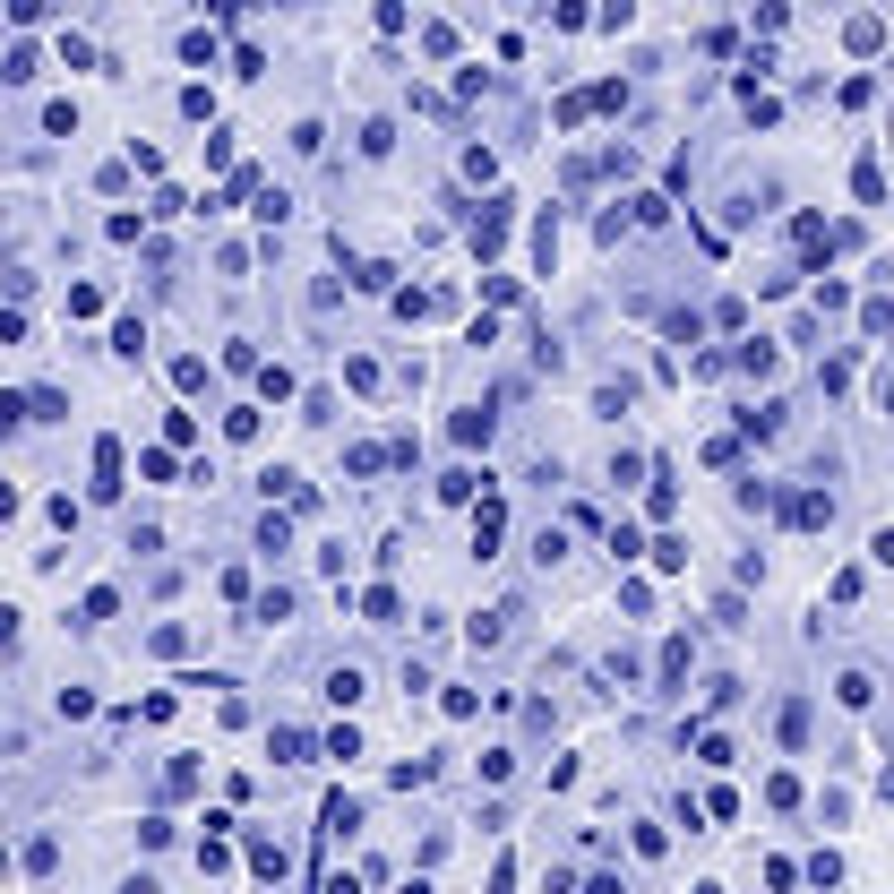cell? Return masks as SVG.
I'll return each mask as SVG.
<instances>
[{
    "label": "cell",
    "instance_id": "10",
    "mask_svg": "<svg viewBox=\"0 0 894 894\" xmlns=\"http://www.w3.org/2000/svg\"><path fill=\"white\" fill-rule=\"evenodd\" d=\"M405 894H430V886H422V877H405Z\"/></svg>",
    "mask_w": 894,
    "mask_h": 894
},
{
    "label": "cell",
    "instance_id": "8",
    "mask_svg": "<svg viewBox=\"0 0 894 894\" xmlns=\"http://www.w3.org/2000/svg\"><path fill=\"white\" fill-rule=\"evenodd\" d=\"M585 894H628V886H619V877H611V869H602V877H594V886H585Z\"/></svg>",
    "mask_w": 894,
    "mask_h": 894
},
{
    "label": "cell",
    "instance_id": "3",
    "mask_svg": "<svg viewBox=\"0 0 894 894\" xmlns=\"http://www.w3.org/2000/svg\"><path fill=\"white\" fill-rule=\"evenodd\" d=\"M499 533H508V508H499V499H482V508H473V551H499Z\"/></svg>",
    "mask_w": 894,
    "mask_h": 894
},
{
    "label": "cell",
    "instance_id": "9",
    "mask_svg": "<svg viewBox=\"0 0 894 894\" xmlns=\"http://www.w3.org/2000/svg\"><path fill=\"white\" fill-rule=\"evenodd\" d=\"M121 894H155V877H147V869H138V877H129V886H121Z\"/></svg>",
    "mask_w": 894,
    "mask_h": 894
},
{
    "label": "cell",
    "instance_id": "5",
    "mask_svg": "<svg viewBox=\"0 0 894 894\" xmlns=\"http://www.w3.org/2000/svg\"><path fill=\"white\" fill-rule=\"evenodd\" d=\"M112 611H121V594H112V585H95V594H86V619H78V628H104Z\"/></svg>",
    "mask_w": 894,
    "mask_h": 894
},
{
    "label": "cell",
    "instance_id": "2",
    "mask_svg": "<svg viewBox=\"0 0 894 894\" xmlns=\"http://www.w3.org/2000/svg\"><path fill=\"white\" fill-rule=\"evenodd\" d=\"M95 499H121V439H95Z\"/></svg>",
    "mask_w": 894,
    "mask_h": 894
},
{
    "label": "cell",
    "instance_id": "6",
    "mask_svg": "<svg viewBox=\"0 0 894 894\" xmlns=\"http://www.w3.org/2000/svg\"><path fill=\"white\" fill-rule=\"evenodd\" d=\"M834 697H843V705H869L877 680H869V671H843V680H834Z\"/></svg>",
    "mask_w": 894,
    "mask_h": 894
},
{
    "label": "cell",
    "instance_id": "7",
    "mask_svg": "<svg viewBox=\"0 0 894 894\" xmlns=\"http://www.w3.org/2000/svg\"><path fill=\"white\" fill-rule=\"evenodd\" d=\"M327 697L353 705V697H362V671H353V662H344V671H327Z\"/></svg>",
    "mask_w": 894,
    "mask_h": 894
},
{
    "label": "cell",
    "instance_id": "1",
    "mask_svg": "<svg viewBox=\"0 0 894 894\" xmlns=\"http://www.w3.org/2000/svg\"><path fill=\"white\" fill-rule=\"evenodd\" d=\"M319 834H327V843H336V834L353 843V834H362V800H344V791H327V809H319Z\"/></svg>",
    "mask_w": 894,
    "mask_h": 894
},
{
    "label": "cell",
    "instance_id": "4",
    "mask_svg": "<svg viewBox=\"0 0 894 894\" xmlns=\"http://www.w3.org/2000/svg\"><path fill=\"white\" fill-rule=\"evenodd\" d=\"M0 78H9V86H26V78H35V43H9V61H0Z\"/></svg>",
    "mask_w": 894,
    "mask_h": 894
}]
</instances>
